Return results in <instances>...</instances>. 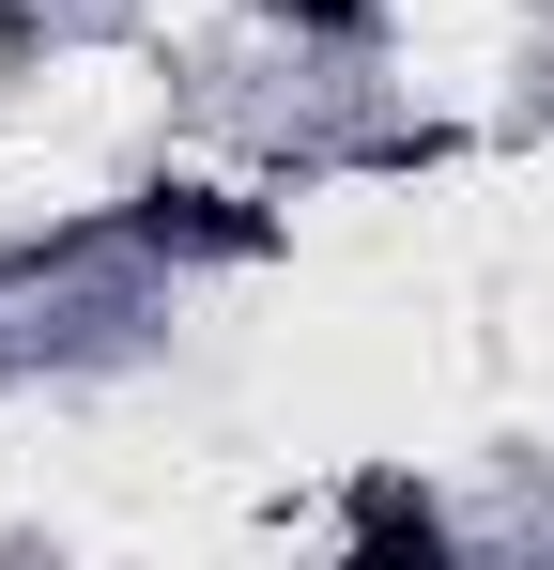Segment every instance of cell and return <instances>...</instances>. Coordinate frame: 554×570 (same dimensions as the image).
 <instances>
[{"label": "cell", "mask_w": 554, "mask_h": 570, "mask_svg": "<svg viewBox=\"0 0 554 570\" xmlns=\"http://www.w3.org/2000/svg\"><path fill=\"white\" fill-rule=\"evenodd\" d=\"M263 16H293V31H324V47H339V31H369L385 0H263Z\"/></svg>", "instance_id": "cell-1"}]
</instances>
